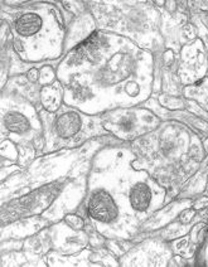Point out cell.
<instances>
[{
    "label": "cell",
    "mask_w": 208,
    "mask_h": 267,
    "mask_svg": "<svg viewBox=\"0 0 208 267\" xmlns=\"http://www.w3.org/2000/svg\"><path fill=\"white\" fill-rule=\"evenodd\" d=\"M67 221H68L70 226H71L72 228H75V229H81L82 228L83 222H82L81 218H79V217H70Z\"/></svg>",
    "instance_id": "obj_5"
},
{
    "label": "cell",
    "mask_w": 208,
    "mask_h": 267,
    "mask_svg": "<svg viewBox=\"0 0 208 267\" xmlns=\"http://www.w3.org/2000/svg\"><path fill=\"white\" fill-rule=\"evenodd\" d=\"M4 125L12 132L25 134L32 127V121L25 114L20 111H9L4 115Z\"/></svg>",
    "instance_id": "obj_4"
},
{
    "label": "cell",
    "mask_w": 208,
    "mask_h": 267,
    "mask_svg": "<svg viewBox=\"0 0 208 267\" xmlns=\"http://www.w3.org/2000/svg\"><path fill=\"white\" fill-rule=\"evenodd\" d=\"M88 214L95 222L101 226L111 227L119 223L126 213L134 216L132 212L124 207V195L115 197L114 192L109 188L97 187L92 189L88 199Z\"/></svg>",
    "instance_id": "obj_1"
},
{
    "label": "cell",
    "mask_w": 208,
    "mask_h": 267,
    "mask_svg": "<svg viewBox=\"0 0 208 267\" xmlns=\"http://www.w3.org/2000/svg\"><path fill=\"white\" fill-rule=\"evenodd\" d=\"M82 125L83 120L77 112L67 111L57 119L56 131L61 139H70L82 129Z\"/></svg>",
    "instance_id": "obj_2"
},
{
    "label": "cell",
    "mask_w": 208,
    "mask_h": 267,
    "mask_svg": "<svg viewBox=\"0 0 208 267\" xmlns=\"http://www.w3.org/2000/svg\"><path fill=\"white\" fill-rule=\"evenodd\" d=\"M42 28V18L36 13H25L15 22V30L22 37H30Z\"/></svg>",
    "instance_id": "obj_3"
},
{
    "label": "cell",
    "mask_w": 208,
    "mask_h": 267,
    "mask_svg": "<svg viewBox=\"0 0 208 267\" xmlns=\"http://www.w3.org/2000/svg\"><path fill=\"white\" fill-rule=\"evenodd\" d=\"M155 3H157L158 5H163L164 4V0H155Z\"/></svg>",
    "instance_id": "obj_6"
}]
</instances>
